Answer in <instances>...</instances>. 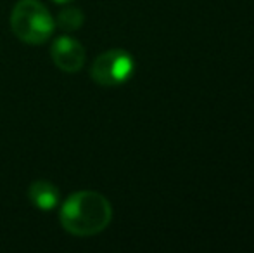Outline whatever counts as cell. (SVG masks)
Here are the masks:
<instances>
[{"label":"cell","mask_w":254,"mask_h":253,"mask_svg":"<svg viewBox=\"0 0 254 253\" xmlns=\"http://www.w3.org/2000/svg\"><path fill=\"white\" fill-rule=\"evenodd\" d=\"M113 206L95 191H78L64 201L61 224L74 236H94L109 226Z\"/></svg>","instance_id":"obj_1"},{"label":"cell","mask_w":254,"mask_h":253,"mask_svg":"<svg viewBox=\"0 0 254 253\" xmlns=\"http://www.w3.org/2000/svg\"><path fill=\"white\" fill-rule=\"evenodd\" d=\"M10 26L14 35L23 42L40 45L51 38L56 21L47 7L38 0H21L12 10Z\"/></svg>","instance_id":"obj_2"},{"label":"cell","mask_w":254,"mask_h":253,"mask_svg":"<svg viewBox=\"0 0 254 253\" xmlns=\"http://www.w3.org/2000/svg\"><path fill=\"white\" fill-rule=\"evenodd\" d=\"M133 70L135 61L131 54L123 49H111L92 64V78L102 87H118L130 80Z\"/></svg>","instance_id":"obj_3"},{"label":"cell","mask_w":254,"mask_h":253,"mask_svg":"<svg viewBox=\"0 0 254 253\" xmlns=\"http://www.w3.org/2000/svg\"><path fill=\"white\" fill-rule=\"evenodd\" d=\"M52 59L59 70L66 73H76L85 64V49L71 37H59L52 44Z\"/></svg>","instance_id":"obj_4"},{"label":"cell","mask_w":254,"mask_h":253,"mask_svg":"<svg viewBox=\"0 0 254 253\" xmlns=\"http://www.w3.org/2000/svg\"><path fill=\"white\" fill-rule=\"evenodd\" d=\"M59 189L49 180H37L28 189V198L38 210H52L59 203Z\"/></svg>","instance_id":"obj_5"},{"label":"cell","mask_w":254,"mask_h":253,"mask_svg":"<svg viewBox=\"0 0 254 253\" xmlns=\"http://www.w3.org/2000/svg\"><path fill=\"white\" fill-rule=\"evenodd\" d=\"M83 12L76 7H66L57 14V24L64 31H74L83 24Z\"/></svg>","instance_id":"obj_6"},{"label":"cell","mask_w":254,"mask_h":253,"mask_svg":"<svg viewBox=\"0 0 254 253\" xmlns=\"http://www.w3.org/2000/svg\"><path fill=\"white\" fill-rule=\"evenodd\" d=\"M52 2H56V3H69V2H73V0H52Z\"/></svg>","instance_id":"obj_7"}]
</instances>
